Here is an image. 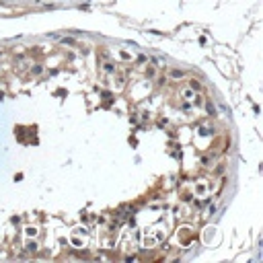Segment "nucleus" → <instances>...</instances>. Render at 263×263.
Listing matches in <instances>:
<instances>
[{
	"mask_svg": "<svg viewBox=\"0 0 263 263\" xmlns=\"http://www.w3.org/2000/svg\"><path fill=\"white\" fill-rule=\"evenodd\" d=\"M171 76H173V78H181V76H183V70H171Z\"/></svg>",
	"mask_w": 263,
	"mask_h": 263,
	"instance_id": "obj_1",
	"label": "nucleus"
},
{
	"mask_svg": "<svg viewBox=\"0 0 263 263\" xmlns=\"http://www.w3.org/2000/svg\"><path fill=\"white\" fill-rule=\"evenodd\" d=\"M191 88H200V82H197V80H191Z\"/></svg>",
	"mask_w": 263,
	"mask_h": 263,
	"instance_id": "obj_2",
	"label": "nucleus"
}]
</instances>
